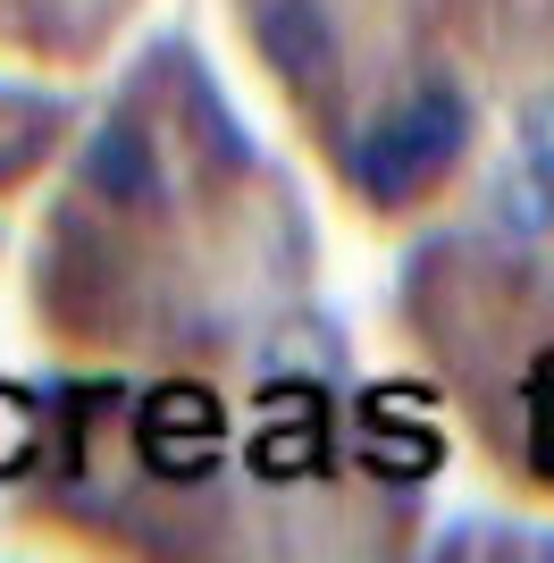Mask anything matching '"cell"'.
<instances>
[{
	"label": "cell",
	"instance_id": "cell-1",
	"mask_svg": "<svg viewBox=\"0 0 554 563\" xmlns=\"http://www.w3.org/2000/svg\"><path fill=\"white\" fill-rule=\"evenodd\" d=\"M135 438H143V463L160 471V479H202L219 463V404H210V387H193V378L152 387Z\"/></svg>",
	"mask_w": 554,
	"mask_h": 563
},
{
	"label": "cell",
	"instance_id": "cell-2",
	"mask_svg": "<svg viewBox=\"0 0 554 563\" xmlns=\"http://www.w3.org/2000/svg\"><path fill=\"white\" fill-rule=\"evenodd\" d=\"M253 43L286 85H320L336 68V18H328V0H261Z\"/></svg>",
	"mask_w": 554,
	"mask_h": 563
},
{
	"label": "cell",
	"instance_id": "cell-3",
	"mask_svg": "<svg viewBox=\"0 0 554 563\" xmlns=\"http://www.w3.org/2000/svg\"><path fill=\"white\" fill-rule=\"evenodd\" d=\"M85 186L118 211H143V202H160V152L143 135L135 118H110V126H92L85 143Z\"/></svg>",
	"mask_w": 554,
	"mask_h": 563
},
{
	"label": "cell",
	"instance_id": "cell-4",
	"mask_svg": "<svg viewBox=\"0 0 554 563\" xmlns=\"http://www.w3.org/2000/svg\"><path fill=\"white\" fill-rule=\"evenodd\" d=\"M387 135L403 143V161H412L420 177H437V168L462 161V143H470V101L437 76V85H420V93L387 118Z\"/></svg>",
	"mask_w": 554,
	"mask_h": 563
},
{
	"label": "cell",
	"instance_id": "cell-5",
	"mask_svg": "<svg viewBox=\"0 0 554 563\" xmlns=\"http://www.w3.org/2000/svg\"><path fill=\"white\" fill-rule=\"evenodd\" d=\"M345 177L369 194V202H387V211H395V202H412V186H420V168L403 161V143L387 135V118L362 126V135L345 143Z\"/></svg>",
	"mask_w": 554,
	"mask_h": 563
},
{
	"label": "cell",
	"instance_id": "cell-6",
	"mask_svg": "<svg viewBox=\"0 0 554 563\" xmlns=\"http://www.w3.org/2000/svg\"><path fill=\"white\" fill-rule=\"evenodd\" d=\"M311 463H320V421H311V412H286V421H277L269 412V429L253 438V471L261 479H295V471H311Z\"/></svg>",
	"mask_w": 554,
	"mask_h": 563
},
{
	"label": "cell",
	"instance_id": "cell-7",
	"mask_svg": "<svg viewBox=\"0 0 554 563\" xmlns=\"http://www.w3.org/2000/svg\"><path fill=\"white\" fill-rule=\"evenodd\" d=\"M362 463L387 471V479H429V471H437V429H412V438L369 429V438H362Z\"/></svg>",
	"mask_w": 554,
	"mask_h": 563
},
{
	"label": "cell",
	"instance_id": "cell-8",
	"mask_svg": "<svg viewBox=\"0 0 554 563\" xmlns=\"http://www.w3.org/2000/svg\"><path fill=\"white\" fill-rule=\"evenodd\" d=\"M505 228L512 235H546L554 228V186H546V168H505Z\"/></svg>",
	"mask_w": 554,
	"mask_h": 563
},
{
	"label": "cell",
	"instance_id": "cell-9",
	"mask_svg": "<svg viewBox=\"0 0 554 563\" xmlns=\"http://www.w3.org/2000/svg\"><path fill=\"white\" fill-rule=\"evenodd\" d=\"M34 446H43V412H34L18 387H0V479H18V471L34 463Z\"/></svg>",
	"mask_w": 554,
	"mask_h": 563
},
{
	"label": "cell",
	"instance_id": "cell-10",
	"mask_svg": "<svg viewBox=\"0 0 554 563\" xmlns=\"http://www.w3.org/2000/svg\"><path fill=\"white\" fill-rule=\"evenodd\" d=\"M521 126H530V143L546 152L538 168H554V101H530V118H521Z\"/></svg>",
	"mask_w": 554,
	"mask_h": 563
}]
</instances>
